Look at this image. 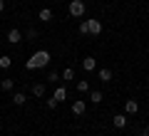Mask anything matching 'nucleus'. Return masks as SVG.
Returning <instances> with one entry per match:
<instances>
[{
  "label": "nucleus",
  "mask_w": 149,
  "mask_h": 136,
  "mask_svg": "<svg viewBox=\"0 0 149 136\" xmlns=\"http://www.w3.org/2000/svg\"><path fill=\"white\" fill-rule=\"evenodd\" d=\"M47 64H50V52L37 50V52L25 62V67H27V69H40V67H47Z\"/></svg>",
  "instance_id": "obj_1"
},
{
  "label": "nucleus",
  "mask_w": 149,
  "mask_h": 136,
  "mask_svg": "<svg viewBox=\"0 0 149 136\" xmlns=\"http://www.w3.org/2000/svg\"><path fill=\"white\" fill-rule=\"evenodd\" d=\"M67 10H70V15H72V17H82V15H85V10H87V5H85V0H70Z\"/></svg>",
  "instance_id": "obj_2"
},
{
  "label": "nucleus",
  "mask_w": 149,
  "mask_h": 136,
  "mask_svg": "<svg viewBox=\"0 0 149 136\" xmlns=\"http://www.w3.org/2000/svg\"><path fill=\"white\" fill-rule=\"evenodd\" d=\"M87 30H90V35H95V37L102 35V22L92 17V20H87Z\"/></svg>",
  "instance_id": "obj_3"
},
{
  "label": "nucleus",
  "mask_w": 149,
  "mask_h": 136,
  "mask_svg": "<svg viewBox=\"0 0 149 136\" xmlns=\"http://www.w3.org/2000/svg\"><path fill=\"white\" fill-rule=\"evenodd\" d=\"M8 42H10V45H20L22 42V32L17 30V27H13V30L8 32Z\"/></svg>",
  "instance_id": "obj_4"
},
{
  "label": "nucleus",
  "mask_w": 149,
  "mask_h": 136,
  "mask_svg": "<svg viewBox=\"0 0 149 136\" xmlns=\"http://www.w3.org/2000/svg\"><path fill=\"white\" fill-rule=\"evenodd\" d=\"M85 111H87V104H85L82 99H74V101H72V114H74V116H82Z\"/></svg>",
  "instance_id": "obj_5"
},
{
  "label": "nucleus",
  "mask_w": 149,
  "mask_h": 136,
  "mask_svg": "<svg viewBox=\"0 0 149 136\" xmlns=\"http://www.w3.org/2000/svg\"><path fill=\"white\" fill-rule=\"evenodd\" d=\"M139 111V101L137 99H127L124 101V114H137Z\"/></svg>",
  "instance_id": "obj_6"
},
{
  "label": "nucleus",
  "mask_w": 149,
  "mask_h": 136,
  "mask_svg": "<svg viewBox=\"0 0 149 136\" xmlns=\"http://www.w3.org/2000/svg\"><path fill=\"white\" fill-rule=\"evenodd\" d=\"M95 67H97V59L95 57H85V59H82V69H85V72H95Z\"/></svg>",
  "instance_id": "obj_7"
},
{
  "label": "nucleus",
  "mask_w": 149,
  "mask_h": 136,
  "mask_svg": "<svg viewBox=\"0 0 149 136\" xmlns=\"http://www.w3.org/2000/svg\"><path fill=\"white\" fill-rule=\"evenodd\" d=\"M112 124H114V129H124L127 126V114H117L112 119Z\"/></svg>",
  "instance_id": "obj_8"
},
{
  "label": "nucleus",
  "mask_w": 149,
  "mask_h": 136,
  "mask_svg": "<svg viewBox=\"0 0 149 136\" xmlns=\"http://www.w3.org/2000/svg\"><path fill=\"white\" fill-rule=\"evenodd\" d=\"M37 20H42V22H50V20H52V10H50V8H42V10L37 12Z\"/></svg>",
  "instance_id": "obj_9"
},
{
  "label": "nucleus",
  "mask_w": 149,
  "mask_h": 136,
  "mask_svg": "<svg viewBox=\"0 0 149 136\" xmlns=\"http://www.w3.org/2000/svg\"><path fill=\"white\" fill-rule=\"evenodd\" d=\"M55 99H57V104H60V101H65V99H67V89H65V87H57V89H55Z\"/></svg>",
  "instance_id": "obj_10"
},
{
  "label": "nucleus",
  "mask_w": 149,
  "mask_h": 136,
  "mask_svg": "<svg viewBox=\"0 0 149 136\" xmlns=\"http://www.w3.org/2000/svg\"><path fill=\"white\" fill-rule=\"evenodd\" d=\"M97 77H100V82H112V69H100V72H97Z\"/></svg>",
  "instance_id": "obj_11"
},
{
  "label": "nucleus",
  "mask_w": 149,
  "mask_h": 136,
  "mask_svg": "<svg viewBox=\"0 0 149 136\" xmlns=\"http://www.w3.org/2000/svg\"><path fill=\"white\" fill-rule=\"evenodd\" d=\"M13 67V57L10 55H3V57H0V69H10Z\"/></svg>",
  "instance_id": "obj_12"
},
{
  "label": "nucleus",
  "mask_w": 149,
  "mask_h": 136,
  "mask_svg": "<svg viewBox=\"0 0 149 136\" xmlns=\"http://www.w3.org/2000/svg\"><path fill=\"white\" fill-rule=\"evenodd\" d=\"M13 101H15L17 106H22V104H25V101H27V97L22 94V92H15V94H13Z\"/></svg>",
  "instance_id": "obj_13"
},
{
  "label": "nucleus",
  "mask_w": 149,
  "mask_h": 136,
  "mask_svg": "<svg viewBox=\"0 0 149 136\" xmlns=\"http://www.w3.org/2000/svg\"><path fill=\"white\" fill-rule=\"evenodd\" d=\"M32 94L35 97H45V84H40V82L32 84Z\"/></svg>",
  "instance_id": "obj_14"
},
{
  "label": "nucleus",
  "mask_w": 149,
  "mask_h": 136,
  "mask_svg": "<svg viewBox=\"0 0 149 136\" xmlns=\"http://www.w3.org/2000/svg\"><path fill=\"white\" fill-rule=\"evenodd\" d=\"M77 92H80V94L90 92V82H87V79H80V82H77Z\"/></svg>",
  "instance_id": "obj_15"
},
{
  "label": "nucleus",
  "mask_w": 149,
  "mask_h": 136,
  "mask_svg": "<svg viewBox=\"0 0 149 136\" xmlns=\"http://www.w3.org/2000/svg\"><path fill=\"white\" fill-rule=\"evenodd\" d=\"M0 87L5 89V92H10V89H13V87H15V82H13V79H10V77H5V79H0Z\"/></svg>",
  "instance_id": "obj_16"
},
{
  "label": "nucleus",
  "mask_w": 149,
  "mask_h": 136,
  "mask_svg": "<svg viewBox=\"0 0 149 136\" xmlns=\"http://www.w3.org/2000/svg\"><path fill=\"white\" fill-rule=\"evenodd\" d=\"M90 99H92V101H95V104H100V101H102V99H104V94H102L100 89H95V92H92V94H90Z\"/></svg>",
  "instance_id": "obj_17"
},
{
  "label": "nucleus",
  "mask_w": 149,
  "mask_h": 136,
  "mask_svg": "<svg viewBox=\"0 0 149 136\" xmlns=\"http://www.w3.org/2000/svg\"><path fill=\"white\" fill-rule=\"evenodd\" d=\"M62 79H67V82H72V79H74V69H72V67H67V69L62 72Z\"/></svg>",
  "instance_id": "obj_18"
},
{
  "label": "nucleus",
  "mask_w": 149,
  "mask_h": 136,
  "mask_svg": "<svg viewBox=\"0 0 149 136\" xmlns=\"http://www.w3.org/2000/svg\"><path fill=\"white\" fill-rule=\"evenodd\" d=\"M60 79H62V74H57V72H50L47 74V82H52V84H57Z\"/></svg>",
  "instance_id": "obj_19"
},
{
  "label": "nucleus",
  "mask_w": 149,
  "mask_h": 136,
  "mask_svg": "<svg viewBox=\"0 0 149 136\" xmlns=\"http://www.w3.org/2000/svg\"><path fill=\"white\" fill-rule=\"evenodd\" d=\"M25 37H27V40H35V37H37V30H35V27H27Z\"/></svg>",
  "instance_id": "obj_20"
},
{
  "label": "nucleus",
  "mask_w": 149,
  "mask_h": 136,
  "mask_svg": "<svg viewBox=\"0 0 149 136\" xmlns=\"http://www.w3.org/2000/svg\"><path fill=\"white\" fill-rule=\"evenodd\" d=\"M80 35H90V30H87V20L80 22Z\"/></svg>",
  "instance_id": "obj_21"
},
{
  "label": "nucleus",
  "mask_w": 149,
  "mask_h": 136,
  "mask_svg": "<svg viewBox=\"0 0 149 136\" xmlns=\"http://www.w3.org/2000/svg\"><path fill=\"white\" fill-rule=\"evenodd\" d=\"M47 106H50V109H55V106H57V99H55V97H50V99H47Z\"/></svg>",
  "instance_id": "obj_22"
},
{
  "label": "nucleus",
  "mask_w": 149,
  "mask_h": 136,
  "mask_svg": "<svg viewBox=\"0 0 149 136\" xmlns=\"http://www.w3.org/2000/svg\"><path fill=\"white\" fill-rule=\"evenodd\" d=\"M5 10V0H0V12Z\"/></svg>",
  "instance_id": "obj_23"
},
{
  "label": "nucleus",
  "mask_w": 149,
  "mask_h": 136,
  "mask_svg": "<svg viewBox=\"0 0 149 136\" xmlns=\"http://www.w3.org/2000/svg\"><path fill=\"white\" fill-rule=\"evenodd\" d=\"M139 136H149V129H142V134H139Z\"/></svg>",
  "instance_id": "obj_24"
}]
</instances>
